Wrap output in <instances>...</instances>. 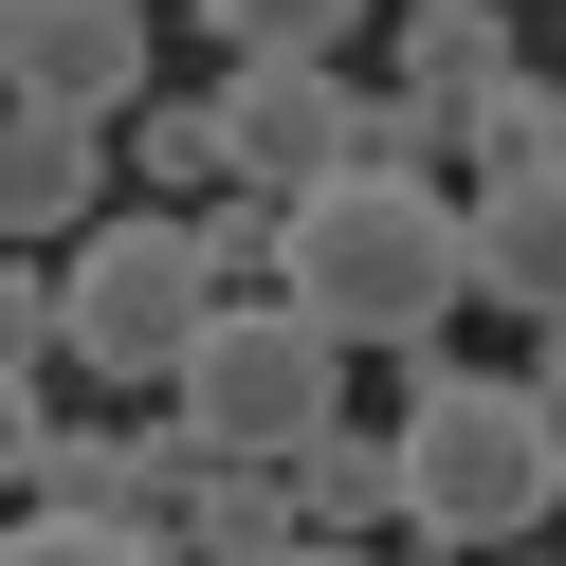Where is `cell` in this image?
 I'll return each mask as SVG.
<instances>
[{"mask_svg":"<svg viewBox=\"0 0 566 566\" xmlns=\"http://www.w3.org/2000/svg\"><path fill=\"white\" fill-rule=\"evenodd\" d=\"M493 566H548V548H493Z\"/></svg>","mask_w":566,"mask_h":566,"instance_id":"obj_18","label":"cell"},{"mask_svg":"<svg viewBox=\"0 0 566 566\" xmlns=\"http://www.w3.org/2000/svg\"><path fill=\"white\" fill-rule=\"evenodd\" d=\"M512 74H530V55H512V0H402V92L457 111V147H475V111Z\"/></svg>","mask_w":566,"mask_h":566,"instance_id":"obj_8","label":"cell"},{"mask_svg":"<svg viewBox=\"0 0 566 566\" xmlns=\"http://www.w3.org/2000/svg\"><path fill=\"white\" fill-rule=\"evenodd\" d=\"M74 366L92 384H128V402H165V384L201 366V329H220V256H201V201H111V220L74 238Z\"/></svg>","mask_w":566,"mask_h":566,"instance_id":"obj_3","label":"cell"},{"mask_svg":"<svg viewBox=\"0 0 566 566\" xmlns=\"http://www.w3.org/2000/svg\"><path fill=\"white\" fill-rule=\"evenodd\" d=\"M293 293L384 366H439V329L475 311V201H439L420 165H329L293 201Z\"/></svg>","mask_w":566,"mask_h":566,"instance_id":"obj_1","label":"cell"},{"mask_svg":"<svg viewBox=\"0 0 566 566\" xmlns=\"http://www.w3.org/2000/svg\"><path fill=\"white\" fill-rule=\"evenodd\" d=\"M0 566H184L165 530H128V512H19V548Z\"/></svg>","mask_w":566,"mask_h":566,"instance_id":"obj_14","label":"cell"},{"mask_svg":"<svg viewBox=\"0 0 566 566\" xmlns=\"http://www.w3.org/2000/svg\"><path fill=\"white\" fill-rule=\"evenodd\" d=\"M293 493H311V530H366V548H384V530H402V420H384V439L329 420V439L293 457Z\"/></svg>","mask_w":566,"mask_h":566,"instance_id":"obj_11","label":"cell"},{"mask_svg":"<svg viewBox=\"0 0 566 566\" xmlns=\"http://www.w3.org/2000/svg\"><path fill=\"white\" fill-rule=\"evenodd\" d=\"M530 384H548V420H566V311H548V329H530Z\"/></svg>","mask_w":566,"mask_h":566,"instance_id":"obj_17","label":"cell"},{"mask_svg":"<svg viewBox=\"0 0 566 566\" xmlns=\"http://www.w3.org/2000/svg\"><path fill=\"white\" fill-rule=\"evenodd\" d=\"M274 548H311L293 457H201L184 475V566H274Z\"/></svg>","mask_w":566,"mask_h":566,"instance_id":"obj_9","label":"cell"},{"mask_svg":"<svg viewBox=\"0 0 566 566\" xmlns=\"http://www.w3.org/2000/svg\"><path fill=\"white\" fill-rule=\"evenodd\" d=\"M457 201H475V293L548 329V311H566V147H530V165H475Z\"/></svg>","mask_w":566,"mask_h":566,"instance_id":"obj_7","label":"cell"},{"mask_svg":"<svg viewBox=\"0 0 566 566\" xmlns=\"http://www.w3.org/2000/svg\"><path fill=\"white\" fill-rule=\"evenodd\" d=\"M274 566H384V548H366V530H311V548H274Z\"/></svg>","mask_w":566,"mask_h":566,"instance_id":"obj_16","label":"cell"},{"mask_svg":"<svg viewBox=\"0 0 566 566\" xmlns=\"http://www.w3.org/2000/svg\"><path fill=\"white\" fill-rule=\"evenodd\" d=\"M92 184H111L92 111H19V128H0V220H19V238H92V220H111Z\"/></svg>","mask_w":566,"mask_h":566,"instance_id":"obj_10","label":"cell"},{"mask_svg":"<svg viewBox=\"0 0 566 566\" xmlns=\"http://www.w3.org/2000/svg\"><path fill=\"white\" fill-rule=\"evenodd\" d=\"M548 512H566V420H548V384H493V366H402V530L420 548H457V566H493V548H548Z\"/></svg>","mask_w":566,"mask_h":566,"instance_id":"obj_2","label":"cell"},{"mask_svg":"<svg viewBox=\"0 0 566 566\" xmlns=\"http://www.w3.org/2000/svg\"><path fill=\"white\" fill-rule=\"evenodd\" d=\"M220 128H238V184H274V201H311L329 165H366L347 55H238V74H220Z\"/></svg>","mask_w":566,"mask_h":566,"instance_id":"obj_5","label":"cell"},{"mask_svg":"<svg viewBox=\"0 0 566 566\" xmlns=\"http://www.w3.org/2000/svg\"><path fill=\"white\" fill-rule=\"evenodd\" d=\"M439 147H457V111H420V92H384V111H366V165H420V184H439Z\"/></svg>","mask_w":566,"mask_h":566,"instance_id":"obj_15","label":"cell"},{"mask_svg":"<svg viewBox=\"0 0 566 566\" xmlns=\"http://www.w3.org/2000/svg\"><path fill=\"white\" fill-rule=\"evenodd\" d=\"M0 74H19V111L128 128L147 111V0H0Z\"/></svg>","mask_w":566,"mask_h":566,"instance_id":"obj_6","label":"cell"},{"mask_svg":"<svg viewBox=\"0 0 566 566\" xmlns=\"http://www.w3.org/2000/svg\"><path fill=\"white\" fill-rule=\"evenodd\" d=\"M128 165H147V201H220V184H238L220 92H201V111H128Z\"/></svg>","mask_w":566,"mask_h":566,"instance_id":"obj_12","label":"cell"},{"mask_svg":"<svg viewBox=\"0 0 566 566\" xmlns=\"http://www.w3.org/2000/svg\"><path fill=\"white\" fill-rule=\"evenodd\" d=\"M201 38H220V55H347L366 0H201Z\"/></svg>","mask_w":566,"mask_h":566,"instance_id":"obj_13","label":"cell"},{"mask_svg":"<svg viewBox=\"0 0 566 566\" xmlns=\"http://www.w3.org/2000/svg\"><path fill=\"white\" fill-rule=\"evenodd\" d=\"M347 366H366V347H347L311 293H238L220 329H201V366L165 384V420H184L201 457H311L347 420Z\"/></svg>","mask_w":566,"mask_h":566,"instance_id":"obj_4","label":"cell"}]
</instances>
